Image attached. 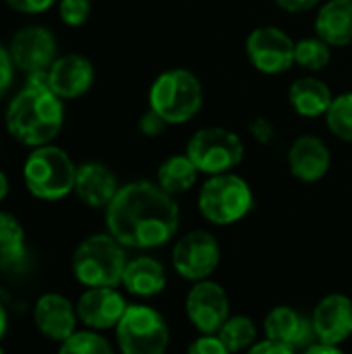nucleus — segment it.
I'll list each match as a JSON object with an SVG mask.
<instances>
[{
	"instance_id": "nucleus-10",
	"label": "nucleus",
	"mask_w": 352,
	"mask_h": 354,
	"mask_svg": "<svg viewBox=\"0 0 352 354\" xmlns=\"http://www.w3.org/2000/svg\"><path fill=\"white\" fill-rule=\"evenodd\" d=\"M297 41L280 27L263 25L247 35L245 50L251 64L266 75H280L295 64Z\"/></svg>"
},
{
	"instance_id": "nucleus-32",
	"label": "nucleus",
	"mask_w": 352,
	"mask_h": 354,
	"mask_svg": "<svg viewBox=\"0 0 352 354\" xmlns=\"http://www.w3.org/2000/svg\"><path fill=\"white\" fill-rule=\"evenodd\" d=\"M12 10L17 12H25V15H39L44 10H48L50 6H54L58 0H4Z\"/></svg>"
},
{
	"instance_id": "nucleus-37",
	"label": "nucleus",
	"mask_w": 352,
	"mask_h": 354,
	"mask_svg": "<svg viewBox=\"0 0 352 354\" xmlns=\"http://www.w3.org/2000/svg\"><path fill=\"white\" fill-rule=\"evenodd\" d=\"M301 354H346V353H344V351H340V346H330V344L315 342L313 346H309L307 351H303Z\"/></svg>"
},
{
	"instance_id": "nucleus-18",
	"label": "nucleus",
	"mask_w": 352,
	"mask_h": 354,
	"mask_svg": "<svg viewBox=\"0 0 352 354\" xmlns=\"http://www.w3.org/2000/svg\"><path fill=\"white\" fill-rule=\"evenodd\" d=\"M332 166L330 147L324 139L315 135H303L295 139L288 149V168L290 174L301 183H317L322 180Z\"/></svg>"
},
{
	"instance_id": "nucleus-33",
	"label": "nucleus",
	"mask_w": 352,
	"mask_h": 354,
	"mask_svg": "<svg viewBox=\"0 0 352 354\" xmlns=\"http://www.w3.org/2000/svg\"><path fill=\"white\" fill-rule=\"evenodd\" d=\"M249 131H251V135L259 141V143H272L274 141V137H276V127H274V122L272 120H268V118H263V116H257L251 124H249Z\"/></svg>"
},
{
	"instance_id": "nucleus-3",
	"label": "nucleus",
	"mask_w": 352,
	"mask_h": 354,
	"mask_svg": "<svg viewBox=\"0 0 352 354\" xmlns=\"http://www.w3.org/2000/svg\"><path fill=\"white\" fill-rule=\"evenodd\" d=\"M124 249L127 247H122L110 232L87 236L73 253V276L87 288L120 286L124 268L129 263Z\"/></svg>"
},
{
	"instance_id": "nucleus-31",
	"label": "nucleus",
	"mask_w": 352,
	"mask_h": 354,
	"mask_svg": "<svg viewBox=\"0 0 352 354\" xmlns=\"http://www.w3.org/2000/svg\"><path fill=\"white\" fill-rule=\"evenodd\" d=\"M166 127H168V122H166L158 112H154L151 108L139 118V129H141V133H143L145 137H158V135L164 133Z\"/></svg>"
},
{
	"instance_id": "nucleus-8",
	"label": "nucleus",
	"mask_w": 352,
	"mask_h": 354,
	"mask_svg": "<svg viewBox=\"0 0 352 354\" xmlns=\"http://www.w3.org/2000/svg\"><path fill=\"white\" fill-rule=\"evenodd\" d=\"M187 156L199 172L216 176L232 172L245 158L241 137L224 127H207L197 131L187 143Z\"/></svg>"
},
{
	"instance_id": "nucleus-23",
	"label": "nucleus",
	"mask_w": 352,
	"mask_h": 354,
	"mask_svg": "<svg viewBox=\"0 0 352 354\" xmlns=\"http://www.w3.org/2000/svg\"><path fill=\"white\" fill-rule=\"evenodd\" d=\"M197 176L199 170L187 153L170 156L158 168V185L172 197L191 191L197 183Z\"/></svg>"
},
{
	"instance_id": "nucleus-11",
	"label": "nucleus",
	"mask_w": 352,
	"mask_h": 354,
	"mask_svg": "<svg viewBox=\"0 0 352 354\" xmlns=\"http://www.w3.org/2000/svg\"><path fill=\"white\" fill-rule=\"evenodd\" d=\"M185 311L193 328L201 336H216L230 317V301L226 290L212 280L195 282L187 295Z\"/></svg>"
},
{
	"instance_id": "nucleus-15",
	"label": "nucleus",
	"mask_w": 352,
	"mask_h": 354,
	"mask_svg": "<svg viewBox=\"0 0 352 354\" xmlns=\"http://www.w3.org/2000/svg\"><path fill=\"white\" fill-rule=\"evenodd\" d=\"M46 79L60 100H77L91 89L95 71L89 58L81 54H64L46 71Z\"/></svg>"
},
{
	"instance_id": "nucleus-28",
	"label": "nucleus",
	"mask_w": 352,
	"mask_h": 354,
	"mask_svg": "<svg viewBox=\"0 0 352 354\" xmlns=\"http://www.w3.org/2000/svg\"><path fill=\"white\" fill-rule=\"evenodd\" d=\"M58 354H114L110 342L98 332H75L71 338L60 342Z\"/></svg>"
},
{
	"instance_id": "nucleus-22",
	"label": "nucleus",
	"mask_w": 352,
	"mask_h": 354,
	"mask_svg": "<svg viewBox=\"0 0 352 354\" xmlns=\"http://www.w3.org/2000/svg\"><path fill=\"white\" fill-rule=\"evenodd\" d=\"M315 33L334 48L352 44V0H328L317 12Z\"/></svg>"
},
{
	"instance_id": "nucleus-19",
	"label": "nucleus",
	"mask_w": 352,
	"mask_h": 354,
	"mask_svg": "<svg viewBox=\"0 0 352 354\" xmlns=\"http://www.w3.org/2000/svg\"><path fill=\"white\" fill-rule=\"evenodd\" d=\"M116 174L102 162H85L77 166L75 191L77 197L89 207H108L118 193Z\"/></svg>"
},
{
	"instance_id": "nucleus-40",
	"label": "nucleus",
	"mask_w": 352,
	"mask_h": 354,
	"mask_svg": "<svg viewBox=\"0 0 352 354\" xmlns=\"http://www.w3.org/2000/svg\"><path fill=\"white\" fill-rule=\"evenodd\" d=\"M0 354H4V351H2V346H0Z\"/></svg>"
},
{
	"instance_id": "nucleus-17",
	"label": "nucleus",
	"mask_w": 352,
	"mask_h": 354,
	"mask_svg": "<svg viewBox=\"0 0 352 354\" xmlns=\"http://www.w3.org/2000/svg\"><path fill=\"white\" fill-rule=\"evenodd\" d=\"M263 332L268 340L280 342L284 346H290L293 351H307L315 344V330L309 317L299 313L293 307L280 305L274 307L263 322Z\"/></svg>"
},
{
	"instance_id": "nucleus-27",
	"label": "nucleus",
	"mask_w": 352,
	"mask_h": 354,
	"mask_svg": "<svg viewBox=\"0 0 352 354\" xmlns=\"http://www.w3.org/2000/svg\"><path fill=\"white\" fill-rule=\"evenodd\" d=\"M326 122L338 139L352 143V91H344L334 97L326 114Z\"/></svg>"
},
{
	"instance_id": "nucleus-2",
	"label": "nucleus",
	"mask_w": 352,
	"mask_h": 354,
	"mask_svg": "<svg viewBox=\"0 0 352 354\" xmlns=\"http://www.w3.org/2000/svg\"><path fill=\"white\" fill-rule=\"evenodd\" d=\"M64 122L62 100L50 89L46 73L29 75L27 85L10 100L4 114L6 131L23 145H50Z\"/></svg>"
},
{
	"instance_id": "nucleus-39",
	"label": "nucleus",
	"mask_w": 352,
	"mask_h": 354,
	"mask_svg": "<svg viewBox=\"0 0 352 354\" xmlns=\"http://www.w3.org/2000/svg\"><path fill=\"white\" fill-rule=\"evenodd\" d=\"M6 195H8V178H6V174L0 170V201H4Z\"/></svg>"
},
{
	"instance_id": "nucleus-24",
	"label": "nucleus",
	"mask_w": 352,
	"mask_h": 354,
	"mask_svg": "<svg viewBox=\"0 0 352 354\" xmlns=\"http://www.w3.org/2000/svg\"><path fill=\"white\" fill-rule=\"evenodd\" d=\"M25 259H27V247H25V230L21 222L8 212H0V266L21 268Z\"/></svg>"
},
{
	"instance_id": "nucleus-30",
	"label": "nucleus",
	"mask_w": 352,
	"mask_h": 354,
	"mask_svg": "<svg viewBox=\"0 0 352 354\" xmlns=\"http://www.w3.org/2000/svg\"><path fill=\"white\" fill-rule=\"evenodd\" d=\"M187 354H232L218 336H199L187 348Z\"/></svg>"
},
{
	"instance_id": "nucleus-4",
	"label": "nucleus",
	"mask_w": 352,
	"mask_h": 354,
	"mask_svg": "<svg viewBox=\"0 0 352 354\" xmlns=\"http://www.w3.org/2000/svg\"><path fill=\"white\" fill-rule=\"evenodd\" d=\"M77 166L71 156L56 145L33 147L23 164L27 191L41 201H60L75 191Z\"/></svg>"
},
{
	"instance_id": "nucleus-34",
	"label": "nucleus",
	"mask_w": 352,
	"mask_h": 354,
	"mask_svg": "<svg viewBox=\"0 0 352 354\" xmlns=\"http://www.w3.org/2000/svg\"><path fill=\"white\" fill-rule=\"evenodd\" d=\"M12 77H15V62L10 58L8 48H4L0 44V95L10 87Z\"/></svg>"
},
{
	"instance_id": "nucleus-12",
	"label": "nucleus",
	"mask_w": 352,
	"mask_h": 354,
	"mask_svg": "<svg viewBox=\"0 0 352 354\" xmlns=\"http://www.w3.org/2000/svg\"><path fill=\"white\" fill-rule=\"evenodd\" d=\"M56 37L48 27L41 25H27L19 29L8 46L10 58L15 62V68L35 75V73H46L56 56Z\"/></svg>"
},
{
	"instance_id": "nucleus-5",
	"label": "nucleus",
	"mask_w": 352,
	"mask_h": 354,
	"mask_svg": "<svg viewBox=\"0 0 352 354\" xmlns=\"http://www.w3.org/2000/svg\"><path fill=\"white\" fill-rule=\"evenodd\" d=\"M203 106V87L187 68L164 71L149 89V108L168 124L189 122Z\"/></svg>"
},
{
	"instance_id": "nucleus-25",
	"label": "nucleus",
	"mask_w": 352,
	"mask_h": 354,
	"mask_svg": "<svg viewBox=\"0 0 352 354\" xmlns=\"http://www.w3.org/2000/svg\"><path fill=\"white\" fill-rule=\"evenodd\" d=\"M216 336L232 354L247 353L257 342V328L247 315H230Z\"/></svg>"
},
{
	"instance_id": "nucleus-26",
	"label": "nucleus",
	"mask_w": 352,
	"mask_h": 354,
	"mask_svg": "<svg viewBox=\"0 0 352 354\" xmlns=\"http://www.w3.org/2000/svg\"><path fill=\"white\" fill-rule=\"evenodd\" d=\"M332 60V46L319 35L299 39L295 46V62L307 71H322Z\"/></svg>"
},
{
	"instance_id": "nucleus-21",
	"label": "nucleus",
	"mask_w": 352,
	"mask_h": 354,
	"mask_svg": "<svg viewBox=\"0 0 352 354\" xmlns=\"http://www.w3.org/2000/svg\"><path fill=\"white\" fill-rule=\"evenodd\" d=\"M288 100L299 116L317 118V116L328 114V110L334 102V95H332V89L328 87V83H324L322 79L303 77L290 85Z\"/></svg>"
},
{
	"instance_id": "nucleus-29",
	"label": "nucleus",
	"mask_w": 352,
	"mask_h": 354,
	"mask_svg": "<svg viewBox=\"0 0 352 354\" xmlns=\"http://www.w3.org/2000/svg\"><path fill=\"white\" fill-rule=\"evenodd\" d=\"M89 12H91L89 0H60L58 2V15L62 23L68 27H81L83 23H87Z\"/></svg>"
},
{
	"instance_id": "nucleus-38",
	"label": "nucleus",
	"mask_w": 352,
	"mask_h": 354,
	"mask_svg": "<svg viewBox=\"0 0 352 354\" xmlns=\"http://www.w3.org/2000/svg\"><path fill=\"white\" fill-rule=\"evenodd\" d=\"M6 330H8V315H6V309L0 303V340L4 338Z\"/></svg>"
},
{
	"instance_id": "nucleus-7",
	"label": "nucleus",
	"mask_w": 352,
	"mask_h": 354,
	"mask_svg": "<svg viewBox=\"0 0 352 354\" xmlns=\"http://www.w3.org/2000/svg\"><path fill=\"white\" fill-rule=\"evenodd\" d=\"M120 354H166L170 328L162 313L147 305H129L116 326Z\"/></svg>"
},
{
	"instance_id": "nucleus-14",
	"label": "nucleus",
	"mask_w": 352,
	"mask_h": 354,
	"mask_svg": "<svg viewBox=\"0 0 352 354\" xmlns=\"http://www.w3.org/2000/svg\"><path fill=\"white\" fill-rule=\"evenodd\" d=\"M127 301L116 288H87L77 301V317L93 332L116 328L127 311Z\"/></svg>"
},
{
	"instance_id": "nucleus-6",
	"label": "nucleus",
	"mask_w": 352,
	"mask_h": 354,
	"mask_svg": "<svg viewBox=\"0 0 352 354\" xmlns=\"http://www.w3.org/2000/svg\"><path fill=\"white\" fill-rule=\"evenodd\" d=\"M197 205L207 222L230 226L253 209V191L239 174H216L201 185Z\"/></svg>"
},
{
	"instance_id": "nucleus-9",
	"label": "nucleus",
	"mask_w": 352,
	"mask_h": 354,
	"mask_svg": "<svg viewBox=\"0 0 352 354\" xmlns=\"http://www.w3.org/2000/svg\"><path fill=\"white\" fill-rule=\"evenodd\" d=\"M220 243L207 230H191L172 249L174 272L189 282L207 280L220 266Z\"/></svg>"
},
{
	"instance_id": "nucleus-36",
	"label": "nucleus",
	"mask_w": 352,
	"mask_h": 354,
	"mask_svg": "<svg viewBox=\"0 0 352 354\" xmlns=\"http://www.w3.org/2000/svg\"><path fill=\"white\" fill-rule=\"evenodd\" d=\"M322 0H276V4L286 12H305L319 4Z\"/></svg>"
},
{
	"instance_id": "nucleus-35",
	"label": "nucleus",
	"mask_w": 352,
	"mask_h": 354,
	"mask_svg": "<svg viewBox=\"0 0 352 354\" xmlns=\"http://www.w3.org/2000/svg\"><path fill=\"white\" fill-rule=\"evenodd\" d=\"M245 354H299L297 351H293L290 346H284L280 342H274V340H261V342H255L249 351Z\"/></svg>"
},
{
	"instance_id": "nucleus-13",
	"label": "nucleus",
	"mask_w": 352,
	"mask_h": 354,
	"mask_svg": "<svg viewBox=\"0 0 352 354\" xmlns=\"http://www.w3.org/2000/svg\"><path fill=\"white\" fill-rule=\"evenodd\" d=\"M311 324L322 344L340 346L352 336V299L340 292L324 297L313 309Z\"/></svg>"
},
{
	"instance_id": "nucleus-20",
	"label": "nucleus",
	"mask_w": 352,
	"mask_h": 354,
	"mask_svg": "<svg viewBox=\"0 0 352 354\" xmlns=\"http://www.w3.org/2000/svg\"><path fill=\"white\" fill-rule=\"evenodd\" d=\"M168 284L166 268L154 257H135L127 263L122 274V286L135 297H156Z\"/></svg>"
},
{
	"instance_id": "nucleus-16",
	"label": "nucleus",
	"mask_w": 352,
	"mask_h": 354,
	"mask_svg": "<svg viewBox=\"0 0 352 354\" xmlns=\"http://www.w3.org/2000/svg\"><path fill=\"white\" fill-rule=\"evenodd\" d=\"M77 307L58 292H46L33 307V324L41 336L64 342L77 332Z\"/></svg>"
},
{
	"instance_id": "nucleus-1",
	"label": "nucleus",
	"mask_w": 352,
	"mask_h": 354,
	"mask_svg": "<svg viewBox=\"0 0 352 354\" xmlns=\"http://www.w3.org/2000/svg\"><path fill=\"white\" fill-rule=\"evenodd\" d=\"M178 224V203L149 180L122 185L106 207V228L127 249L162 247L176 236Z\"/></svg>"
}]
</instances>
